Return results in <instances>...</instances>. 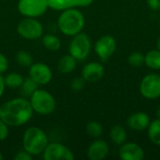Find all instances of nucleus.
Segmentation results:
<instances>
[{"instance_id": "obj_21", "label": "nucleus", "mask_w": 160, "mask_h": 160, "mask_svg": "<svg viewBox=\"0 0 160 160\" xmlns=\"http://www.w3.org/2000/svg\"><path fill=\"white\" fill-rule=\"evenodd\" d=\"M148 137L150 141L160 146V119L158 118L150 123L148 127Z\"/></svg>"}, {"instance_id": "obj_14", "label": "nucleus", "mask_w": 160, "mask_h": 160, "mask_svg": "<svg viewBox=\"0 0 160 160\" xmlns=\"http://www.w3.org/2000/svg\"><path fill=\"white\" fill-rule=\"evenodd\" d=\"M109 154V145L103 140H96L87 149V157L90 160H102Z\"/></svg>"}, {"instance_id": "obj_12", "label": "nucleus", "mask_w": 160, "mask_h": 160, "mask_svg": "<svg viewBox=\"0 0 160 160\" xmlns=\"http://www.w3.org/2000/svg\"><path fill=\"white\" fill-rule=\"evenodd\" d=\"M119 157L123 160H142L144 151L135 142L123 143L119 150Z\"/></svg>"}, {"instance_id": "obj_22", "label": "nucleus", "mask_w": 160, "mask_h": 160, "mask_svg": "<svg viewBox=\"0 0 160 160\" xmlns=\"http://www.w3.org/2000/svg\"><path fill=\"white\" fill-rule=\"evenodd\" d=\"M42 44L47 50L55 52L60 49L61 40L58 37L52 34H47V35L42 36Z\"/></svg>"}, {"instance_id": "obj_15", "label": "nucleus", "mask_w": 160, "mask_h": 160, "mask_svg": "<svg viewBox=\"0 0 160 160\" xmlns=\"http://www.w3.org/2000/svg\"><path fill=\"white\" fill-rule=\"evenodd\" d=\"M94 0H48L49 8L54 10H64L68 8H77L88 7Z\"/></svg>"}, {"instance_id": "obj_2", "label": "nucleus", "mask_w": 160, "mask_h": 160, "mask_svg": "<svg viewBox=\"0 0 160 160\" xmlns=\"http://www.w3.org/2000/svg\"><path fill=\"white\" fill-rule=\"evenodd\" d=\"M85 24L83 13L77 8H68L62 10L57 20V26L61 33L73 37L81 33Z\"/></svg>"}, {"instance_id": "obj_26", "label": "nucleus", "mask_w": 160, "mask_h": 160, "mask_svg": "<svg viewBox=\"0 0 160 160\" xmlns=\"http://www.w3.org/2000/svg\"><path fill=\"white\" fill-rule=\"evenodd\" d=\"M128 64L132 67L138 68L144 64V54L139 52H135L129 54L128 58Z\"/></svg>"}, {"instance_id": "obj_1", "label": "nucleus", "mask_w": 160, "mask_h": 160, "mask_svg": "<svg viewBox=\"0 0 160 160\" xmlns=\"http://www.w3.org/2000/svg\"><path fill=\"white\" fill-rule=\"evenodd\" d=\"M33 112L30 101L22 97L12 98L0 106V119L8 127H20L26 124Z\"/></svg>"}, {"instance_id": "obj_17", "label": "nucleus", "mask_w": 160, "mask_h": 160, "mask_svg": "<svg viewBox=\"0 0 160 160\" xmlns=\"http://www.w3.org/2000/svg\"><path fill=\"white\" fill-rule=\"evenodd\" d=\"M77 65V60L70 54H67L62 56L57 64V68L61 73L68 74L71 73L75 68Z\"/></svg>"}, {"instance_id": "obj_33", "label": "nucleus", "mask_w": 160, "mask_h": 160, "mask_svg": "<svg viewBox=\"0 0 160 160\" xmlns=\"http://www.w3.org/2000/svg\"><path fill=\"white\" fill-rule=\"evenodd\" d=\"M157 47H158V50L160 51V37L158 38V41H157Z\"/></svg>"}, {"instance_id": "obj_32", "label": "nucleus", "mask_w": 160, "mask_h": 160, "mask_svg": "<svg viewBox=\"0 0 160 160\" xmlns=\"http://www.w3.org/2000/svg\"><path fill=\"white\" fill-rule=\"evenodd\" d=\"M5 88H6V84H5L4 77H2L1 74H0V98H1V97L3 96V94H4Z\"/></svg>"}, {"instance_id": "obj_28", "label": "nucleus", "mask_w": 160, "mask_h": 160, "mask_svg": "<svg viewBox=\"0 0 160 160\" xmlns=\"http://www.w3.org/2000/svg\"><path fill=\"white\" fill-rule=\"evenodd\" d=\"M8 136V126L0 119V142L5 141Z\"/></svg>"}, {"instance_id": "obj_3", "label": "nucleus", "mask_w": 160, "mask_h": 160, "mask_svg": "<svg viewBox=\"0 0 160 160\" xmlns=\"http://www.w3.org/2000/svg\"><path fill=\"white\" fill-rule=\"evenodd\" d=\"M23 150L29 153L32 157L42 154L48 145V138L45 132L37 127L27 128L22 138Z\"/></svg>"}, {"instance_id": "obj_29", "label": "nucleus", "mask_w": 160, "mask_h": 160, "mask_svg": "<svg viewBox=\"0 0 160 160\" xmlns=\"http://www.w3.org/2000/svg\"><path fill=\"white\" fill-rule=\"evenodd\" d=\"M8 68V61L7 57L0 52V74L6 72Z\"/></svg>"}, {"instance_id": "obj_4", "label": "nucleus", "mask_w": 160, "mask_h": 160, "mask_svg": "<svg viewBox=\"0 0 160 160\" xmlns=\"http://www.w3.org/2000/svg\"><path fill=\"white\" fill-rule=\"evenodd\" d=\"M29 101L33 111L41 115L51 114L56 108V101L53 96L43 89H37Z\"/></svg>"}, {"instance_id": "obj_23", "label": "nucleus", "mask_w": 160, "mask_h": 160, "mask_svg": "<svg viewBox=\"0 0 160 160\" xmlns=\"http://www.w3.org/2000/svg\"><path fill=\"white\" fill-rule=\"evenodd\" d=\"M4 81H5V84L6 87L11 88V89H15V88H19L23 81V77L16 72H11L8 73L6 77H4Z\"/></svg>"}, {"instance_id": "obj_8", "label": "nucleus", "mask_w": 160, "mask_h": 160, "mask_svg": "<svg viewBox=\"0 0 160 160\" xmlns=\"http://www.w3.org/2000/svg\"><path fill=\"white\" fill-rule=\"evenodd\" d=\"M142 97L147 99H155L160 97V75L151 73L146 75L140 85Z\"/></svg>"}, {"instance_id": "obj_30", "label": "nucleus", "mask_w": 160, "mask_h": 160, "mask_svg": "<svg viewBox=\"0 0 160 160\" xmlns=\"http://www.w3.org/2000/svg\"><path fill=\"white\" fill-rule=\"evenodd\" d=\"M32 156L27 153L25 150L23 151H20L17 153V155L14 156V159L15 160H32Z\"/></svg>"}, {"instance_id": "obj_6", "label": "nucleus", "mask_w": 160, "mask_h": 160, "mask_svg": "<svg viewBox=\"0 0 160 160\" xmlns=\"http://www.w3.org/2000/svg\"><path fill=\"white\" fill-rule=\"evenodd\" d=\"M43 25L35 18L25 17L17 25L18 34L24 39L34 40L43 36Z\"/></svg>"}, {"instance_id": "obj_11", "label": "nucleus", "mask_w": 160, "mask_h": 160, "mask_svg": "<svg viewBox=\"0 0 160 160\" xmlns=\"http://www.w3.org/2000/svg\"><path fill=\"white\" fill-rule=\"evenodd\" d=\"M29 77L38 85H45L52 81V72L44 63H33L29 67Z\"/></svg>"}, {"instance_id": "obj_35", "label": "nucleus", "mask_w": 160, "mask_h": 160, "mask_svg": "<svg viewBox=\"0 0 160 160\" xmlns=\"http://www.w3.org/2000/svg\"><path fill=\"white\" fill-rule=\"evenodd\" d=\"M3 159V155L1 154V152H0V160Z\"/></svg>"}, {"instance_id": "obj_31", "label": "nucleus", "mask_w": 160, "mask_h": 160, "mask_svg": "<svg viewBox=\"0 0 160 160\" xmlns=\"http://www.w3.org/2000/svg\"><path fill=\"white\" fill-rule=\"evenodd\" d=\"M148 7L152 10H159L160 9V0H146Z\"/></svg>"}, {"instance_id": "obj_18", "label": "nucleus", "mask_w": 160, "mask_h": 160, "mask_svg": "<svg viewBox=\"0 0 160 160\" xmlns=\"http://www.w3.org/2000/svg\"><path fill=\"white\" fill-rule=\"evenodd\" d=\"M38 84L33 81L30 77H27V78H24L21 86L19 87L20 89V94L22 98H31V96L37 91Z\"/></svg>"}, {"instance_id": "obj_16", "label": "nucleus", "mask_w": 160, "mask_h": 160, "mask_svg": "<svg viewBox=\"0 0 160 160\" xmlns=\"http://www.w3.org/2000/svg\"><path fill=\"white\" fill-rule=\"evenodd\" d=\"M151 123L150 117L147 113L139 112L131 114L127 121L128 128L135 131H143L148 128Z\"/></svg>"}, {"instance_id": "obj_19", "label": "nucleus", "mask_w": 160, "mask_h": 160, "mask_svg": "<svg viewBox=\"0 0 160 160\" xmlns=\"http://www.w3.org/2000/svg\"><path fill=\"white\" fill-rule=\"evenodd\" d=\"M110 137L113 143H115L117 145H122L123 143H125V142L127 140L126 129L122 126L116 125L112 128V129L110 131Z\"/></svg>"}, {"instance_id": "obj_10", "label": "nucleus", "mask_w": 160, "mask_h": 160, "mask_svg": "<svg viewBox=\"0 0 160 160\" xmlns=\"http://www.w3.org/2000/svg\"><path fill=\"white\" fill-rule=\"evenodd\" d=\"M116 50V41L113 37L106 35L101 37L95 44V52L98 58L106 62L114 53Z\"/></svg>"}, {"instance_id": "obj_20", "label": "nucleus", "mask_w": 160, "mask_h": 160, "mask_svg": "<svg viewBox=\"0 0 160 160\" xmlns=\"http://www.w3.org/2000/svg\"><path fill=\"white\" fill-rule=\"evenodd\" d=\"M144 64L151 69H160V51L152 50L144 55Z\"/></svg>"}, {"instance_id": "obj_27", "label": "nucleus", "mask_w": 160, "mask_h": 160, "mask_svg": "<svg viewBox=\"0 0 160 160\" xmlns=\"http://www.w3.org/2000/svg\"><path fill=\"white\" fill-rule=\"evenodd\" d=\"M85 82H86V81L82 77H76V78H74L71 81V82H70V88L74 92H80V91H82L84 88Z\"/></svg>"}, {"instance_id": "obj_25", "label": "nucleus", "mask_w": 160, "mask_h": 160, "mask_svg": "<svg viewBox=\"0 0 160 160\" xmlns=\"http://www.w3.org/2000/svg\"><path fill=\"white\" fill-rule=\"evenodd\" d=\"M16 61L19 66L29 68L33 64V57L31 53L26 51H20L16 54Z\"/></svg>"}, {"instance_id": "obj_24", "label": "nucleus", "mask_w": 160, "mask_h": 160, "mask_svg": "<svg viewBox=\"0 0 160 160\" xmlns=\"http://www.w3.org/2000/svg\"><path fill=\"white\" fill-rule=\"evenodd\" d=\"M85 130H86V133L88 134V136H90L91 138H94V139H98L103 134L102 126L98 122H96V121H91V122L87 123V125L85 127Z\"/></svg>"}, {"instance_id": "obj_5", "label": "nucleus", "mask_w": 160, "mask_h": 160, "mask_svg": "<svg viewBox=\"0 0 160 160\" xmlns=\"http://www.w3.org/2000/svg\"><path fill=\"white\" fill-rule=\"evenodd\" d=\"M91 52V40L84 33H79L73 36L69 43V54L77 61L85 60Z\"/></svg>"}, {"instance_id": "obj_7", "label": "nucleus", "mask_w": 160, "mask_h": 160, "mask_svg": "<svg viewBox=\"0 0 160 160\" xmlns=\"http://www.w3.org/2000/svg\"><path fill=\"white\" fill-rule=\"evenodd\" d=\"M48 8V0H19L18 2V10L24 17H39Z\"/></svg>"}, {"instance_id": "obj_9", "label": "nucleus", "mask_w": 160, "mask_h": 160, "mask_svg": "<svg viewBox=\"0 0 160 160\" xmlns=\"http://www.w3.org/2000/svg\"><path fill=\"white\" fill-rule=\"evenodd\" d=\"M42 154L45 160H73L75 158L67 146L59 142L48 143Z\"/></svg>"}, {"instance_id": "obj_13", "label": "nucleus", "mask_w": 160, "mask_h": 160, "mask_svg": "<svg viewBox=\"0 0 160 160\" xmlns=\"http://www.w3.org/2000/svg\"><path fill=\"white\" fill-rule=\"evenodd\" d=\"M104 67L98 62H90L86 64L82 70V77L88 82L99 81L104 75Z\"/></svg>"}, {"instance_id": "obj_34", "label": "nucleus", "mask_w": 160, "mask_h": 160, "mask_svg": "<svg viewBox=\"0 0 160 160\" xmlns=\"http://www.w3.org/2000/svg\"><path fill=\"white\" fill-rule=\"evenodd\" d=\"M157 116H158V118L160 119V107L158 109V111H157Z\"/></svg>"}]
</instances>
